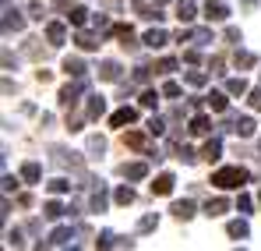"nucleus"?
<instances>
[{
	"mask_svg": "<svg viewBox=\"0 0 261 251\" xmlns=\"http://www.w3.org/2000/svg\"><path fill=\"white\" fill-rule=\"evenodd\" d=\"M251 173H247V167H222L212 173V184H216L219 191H229V188H240L244 180H247Z\"/></svg>",
	"mask_w": 261,
	"mask_h": 251,
	"instance_id": "f257e3e1",
	"label": "nucleus"
},
{
	"mask_svg": "<svg viewBox=\"0 0 261 251\" xmlns=\"http://www.w3.org/2000/svg\"><path fill=\"white\" fill-rule=\"evenodd\" d=\"M85 88H88V78H74L71 85H64V88H60V106H74Z\"/></svg>",
	"mask_w": 261,
	"mask_h": 251,
	"instance_id": "f03ea898",
	"label": "nucleus"
},
{
	"mask_svg": "<svg viewBox=\"0 0 261 251\" xmlns=\"http://www.w3.org/2000/svg\"><path fill=\"white\" fill-rule=\"evenodd\" d=\"M49 156H53V163H57V167H71V170H82V159H78V152H67V149H60V145H53V149H49Z\"/></svg>",
	"mask_w": 261,
	"mask_h": 251,
	"instance_id": "7ed1b4c3",
	"label": "nucleus"
},
{
	"mask_svg": "<svg viewBox=\"0 0 261 251\" xmlns=\"http://www.w3.org/2000/svg\"><path fill=\"white\" fill-rule=\"evenodd\" d=\"M25 29V18H21V11H14L11 4L4 7V32H21Z\"/></svg>",
	"mask_w": 261,
	"mask_h": 251,
	"instance_id": "20e7f679",
	"label": "nucleus"
},
{
	"mask_svg": "<svg viewBox=\"0 0 261 251\" xmlns=\"http://www.w3.org/2000/svg\"><path fill=\"white\" fill-rule=\"evenodd\" d=\"M99 78H102V82H120V78H124V67H120L117 60H102V64H99Z\"/></svg>",
	"mask_w": 261,
	"mask_h": 251,
	"instance_id": "39448f33",
	"label": "nucleus"
},
{
	"mask_svg": "<svg viewBox=\"0 0 261 251\" xmlns=\"http://www.w3.org/2000/svg\"><path fill=\"white\" fill-rule=\"evenodd\" d=\"M113 36L120 39L124 50H138V36H134V29H130V25H113Z\"/></svg>",
	"mask_w": 261,
	"mask_h": 251,
	"instance_id": "423d86ee",
	"label": "nucleus"
},
{
	"mask_svg": "<svg viewBox=\"0 0 261 251\" xmlns=\"http://www.w3.org/2000/svg\"><path fill=\"white\" fill-rule=\"evenodd\" d=\"M46 39H49V46H64V42H67L64 21H49V25H46Z\"/></svg>",
	"mask_w": 261,
	"mask_h": 251,
	"instance_id": "0eeeda50",
	"label": "nucleus"
},
{
	"mask_svg": "<svg viewBox=\"0 0 261 251\" xmlns=\"http://www.w3.org/2000/svg\"><path fill=\"white\" fill-rule=\"evenodd\" d=\"M205 18H208V21H226V18H229V7H226L222 0H208V4H205Z\"/></svg>",
	"mask_w": 261,
	"mask_h": 251,
	"instance_id": "6e6552de",
	"label": "nucleus"
},
{
	"mask_svg": "<svg viewBox=\"0 0 261 251\" xmlns=\"http://www.w3.org/2000/svg\"><path fill=\"white\" fill-rule=\"evenodd\" d=\"M229 131L240 134V138H251L254 134V121L251 117H229Z\"/></svg>",
	"mask_w": 261,
	"mask_h": 251,
	"instance_id": "1a4fd4ad",
	"label": "nucleus"
},
{
	"mask_svg": "<svg viewBox=\"0 0 261 251\" xmlns=\"http://www.w3.org/2000/svg\"><path fill=\"white\" fill-rule=\"evenodd\" d=\"M106 113V99L102 96H88V106H85V121H99Z\"/></svg>",
	"mask_w": 261,
	"mask_h": 251,
	"instance_id": "9d476101",
	"label": "nucleus"
},
{
	"mask_svg": "<svg viewBox=\"0 0 261 251\" xmlns=\"http://www.w3.org/2000/svg\"><path fill=\"white\" fill-rule=\"evenodd\" d=\"M226 234H229L233 241H247V237H251V226H247V219L240 216V219H233V223L226 226Z\"/></svg>",
	"mask_w": 261,
	"mask_h": 251,
	"instance_id": "9b49d317",
	"label": "nucleus"
},
{
	"mask_svg": "<svg viewBox=\"0 0 261 251\" xmlns=\"http://www.w3.org/2000/svg\"><path fill=\"white\" fill-rule=\"evenodd\" d=\"M71 241H74V230H71V226H57V230L49 234V244H53V248H67Z\"/></svg>",
	"mask_w": 261,
	"mask_h": 251,
	"instance_id": "f8f14e48",
	"label": "nucleus"
},
{
	"mask_svg": "<svg viewBox=\"0 0 261 251\" xmlns=\"http://www.w3.org/2000/svg\"><path fill=\"white\" fill-rule=\"evenodd\" d=\"M166 42H170V32L166 29H148L145 32V46H152V50H163Z\"/></svg>",
	"mask_w": 261,
	"mask_h": 251,
	"instance_id": "ddd939ff",
	"label": "nucleus"
},
{
	"mask_svg": "<svg viewBox=\"0 0 261 251\" xmlns=\"http://www.w3.org/2000/svg\"><path fill=\"white\" fill-rule=\"evenodd\" d=\"M64 71H67L71 78H88V67H85L82 57H67V60H64Z\"/></svg>",
	"mask_w": 261,
	"mask_h": 251,
	"instance_id": "4468645a",
	"label": "nucleus"
},
{
	"mask_svg": "<svg viewBox=\"0 0 261 251\" xmlns=\"http://www.w3.org/2000/svg\"><path fill=\"white\" fill-rule=\"evenodd\" d=\"M88 14H92V11H88V7H78V4H74V7H67V21H71L74 29H85V25H88Z\"/></svg>",
	"mask_w": 261,
	"mask_h": 251,
	"instance_id": "2eb2a0df",
	"label": "nucleus"
},
{
	"mask_svg": "<svg viewBox=\"0 0 261 251\" xmlns=\"http://www.w3.org/2000/svg\"><path fill=\"white\" fill-rule=\"evenodd\" d=\"M124 145L127 149H148V127L145 131H127L124 134Z\"/></svg>",
	"mask_w": 261,
	"mask_h": 251,
	"instance_id": "dca6fc26",
	"label": "nucleus"
},
{
	"mask_svg": "<svg viewBox=\"0 0 261 251\" xmlns=\"http://www.w3.org/2000/svg\"><path fill=\"white\" fill-rule=\"evenodd\" d=\"M120 173H124L127 180H145V177H148V163H124Z\"/></svg>",
	"mask_w": 261,
	"mask_h": 251,
	"instance_id": "f3484780",
	"label": "nucleus"
},
{
	"mask_svg": "<svg viewBox=\"0 0 261 251\" xmlns=\"http://www.w3.org/2000/svg\"><path fill=\"white\" fill-rule=\"evenodd\" d=\"M134 121H138V110H134V106H124V110H117V113H113V117H110V124H113V127L134 124Z\"/></svg>",
	"mask_w": 261,
	"mask_h": 251,
	"instance_id": "a211bd4d",
	"label": "nucleus"
},
{
	"mask_svg": "<svg viewBox=\"0 0 261 251\" xmlns=\"http://www.w3.org/2000/svg\"><path fill=\"white\" fill-rule=\"evenodd\" d=\"M194 14H198L194 0H180V4H176V18H180L184 25H191V21H194Z\"/></svg>",
	"mask_w": 261,
	"mask_h": 251,
	"instance_id": "6ab92c4d",
	"label": "nucleus"
},
{
	"mask_svg": "<svg viewBox=\"0 0 261 251\" xmlns=\"http://www.w3.org/2000/svg\"><path fill=\"white\" fill-rule=\"evenodd\" d=\"M173 173H159V177H155V184H152V195H170V191H173Z\"/></svg>",
	"mask_w": 261,
	"mask_h": 251,
	"instance_id": "aec40b11",
	"label": "nucleus"
},
{
	"mask_svg": "<svg viewBox=\"0 0 261 251\" xmlns=\"http://www.w3.org/2000/svg\"><path fill=\"white\" fill-rule=\"evenodd\" d=\"M106 206H110V195H106V184H99V191H95L92 202H88V209L92 212H106Z\"/></svg>",
	"mask_w": 261,
	"mask_h": 251,
	"instance_id": "412c9836",
	"label": "nucleus"
},
{
	"mask_svg": "<svg viewBox=\"0 0 261 251\" xmlns=\"http://www.w3.org/2000/svg\"><path fill=\"white\" fill-rule=\"evenodd\" d=\"M205 103H208L216 113H226V110H229V99H226V92H208V96H205Z\"/></svg>",
	"mask_w": 261,
	"mask_h": 251,
	"instance_id": "4be33fe9",
	"label": "nucleus"
},
{
	"mask_svg": "<svg viewBox=\"0 0 261 251\" xmlns=\"http://www.w3.org/2000/svg\"><path fill=\"white\" fill-rule=\"evenodd\" d=\"M219 156H222V142H219V138H208V142H205V149H201V159L216 163Z\"/></svg>",
	"mask_w": 261,
	"mask_h": 251,
	"instance_id": "5701e85b",
	"label": "nucleus"
},
{
	"mask_svg": "<svg viewBox=\"0 0 261 251\" xmlns=\"http://www.w3.org/2000/svg\"><path fill=\"white\" fill-rule=\"evenodd\" d=\"M226 209H229V202H226V198H208V202H205V216H208V219L222 216Z\"/></svg>",
	"mask_w": 261,
	"mask_h": 251,
	"instance_id": "b1692460",
	"label": "nucleus"
},
{
	"mask_svg": "<svg viewBox=\"0 0 261 251\" xmlns=\"http://www.w3.org/2000/svg\"><path fill=\"white\" fill-rule=\"evenodd\" d=\"M176 216V219H184V223H187V219H191V216H194V202H191V198H184V202H173V209H170Z\"/></svg>",
	"mask_w": 261,
	"mask_h": 251,
	"instance_id": "393cba45",
	"label": "nucleus"
},
{
	"mask_svg": "<svg viewBox=\"0 0 261 251\" xmlns=\"http://www.w3.org/2000/svg\"><path fill=\"white\" fill-rule=\"evenodd\" d=\"M74 42H78L82 50H99V36H92V32H85V29L74 32Z\"/></svg>",
	"mask_w": 261,
	"mask_h": 251,
	"instance_id": "a878e982",
	"label": "nucleus"
},
{
	"mask_svg": "<svg viewBox=\"0 0 261 251\" xmlns=\"http://www.w3.org/2000/svg\"><path fill=\"white\" fill-rule=\"evenodd\" d=\"M208 131H212V121H208L205 113L191 117V134H208Z\"/></svg>",
	"mask_w": 261,
	"mask_h": 251,
	"instance_id": "bb28decb",
	"label": "nucleus"
},
{
	"mask_svg": "<svg viewBox=\"0 0 261 251\" xmlns=\"http://www.w3.org/2000/svg\"><path fill=\"white\" fill-rule=\"evenodd\" d=\"M39 177H43V167H39V163H25V167H21V180L39 184Z\"/></svg>",
	"mask_w": 261,
	"mask_h": 251,
	"instance_id": "cd10ccee",
	"label": "nucleus"
},
{
	"mask_svg": "<svg viewBox=\"0 0 261 251\" xmlns=\"http://www.w3.org/2000/svg\"><path fill=\"white\" fill-rule=\"evenodd\" d=\"M226 92H229V96H247L251 85L244 82V78H229V82H226Z\"/></svg>",
	"mask_w": 261,
	"mask_h": 251,
	"instance_id": "c85d7f7f",
	"label": "nucleus"
},
{
	"mask_svg": "<svg viewBox=\"0 0 261 251\" xmlns=\"http://www.w3.org/2000/svg\"><path fill=\"white\" fill-rule=\"evenodd\" d=\"M233 64H237L240 71H247V67H254V53H247V50H237V53H233Z\"/></svg>",
	"mask_w": 261,
	"mask_h": 251,
	"instance_id": "c756f323",
	"label": "nucleus"
},
{
	"mask_svg": "<svg viewBox=\"0 0 261 251\" xmlns=\"http://www.w3.org/2000/svg\"><path fill=\"white\" fill-rule=\"evenodd\" d=\"M159 96H163V88H159V92H155V88H145V92H141V106H145V110H155V106H159Z\"/></svg>",
	"mask_w": 261,
	"mask_h": 251,
	"instance_id": "7c9ffc66",
	"label": "nucleus"
},
{
	"mask_svg": "<svg viewBox=\"0 0 261 251\" xmlns=\"http://www.w3.org/2000/svg\"><path fill=\"white\" fill-rule=\"evenodd\" d=\"M113 198H117V206H130V202H134V188H130V184L117 188V191H113Z\"/></svg>",
	"mask_w": 261,
	"mask_h": 251,
	"instance_id": "2f4dec72",
	"label": "nucleus"
},
{
	"mask_svg": "<svg viewBox=\"0 0 261 251\" xmlns=\"http://www.w3.org/2000/svg\"><path fill=\"white\" fill-rule=\"evenodd\" d=\"M88 152H92V156H102V152H106V138H102V134H88Z\"/></svg>",
	"mask_w": 261,
	"mask_h": 251,
	"instance_id": "473e14b6",
	"label": "nucleus"
},
{
	"mask_svg": "<svg viewBox=\"0 0 261 251\" xmlns=\"http://www.w3.org/2000/svg\"><path fill=\"white\" fill-rule=\"evenodd\" d=\"M155 226H159V216H155V212H148V216L138 219V234H148V230H155Z\"/></svg>",
	"mask_w": 261,
	"mask_h": 251,
	"instance_id": "72a5a7b5",
	"label": "nucleus"
},
{
	"mask_svg": "<svg viewBox=\"0 0 261 251\" xmlns=\"http://www.w3.org/2000/svg\"><path fill=\"white\" fill-rule=\"evenodd\" d=\"M64 212H67V209H64L57 198H49V202H46V209H43V216H46V219H60Z\"/></svg>",
	"mask_w": 261,
	"mask_h": 251,
	"instance_id": "f704fd0d",
	"label": "nucleus"
},
{
	"mask_svg": "<svg viewBox=\"0 0 261 251\" xmlns=\"http://www.w3.org/2000/svg\"><path fill=\"white\" fill-rule=\"evenodd\" d=\"M117 241H120V237H117L113 230H102L99 241H95V248H117Z\"/></svg>",
	"mask_w": 261,
	"mask_h": 251,
	"instance_id": "c9c22d12",
	"label": "nucleus"
},
{
	"mask_svg": "<svg viewBox=\"0 0 261 251\" xmlns=\"http://www.w3.org/2000/svg\"><path fill=\"white\" fill-rule=\"evenodd\" d=\"M184 78H187V85H194V88H201V85L208 82V75H205V71H187Z\"/></svg>",
	"mask_w": 261,
	"mask_h": 251,
	"instance_id": "e433bc0d",
	"label": "nucleus"
},
{
	"mask_svg": "<svg viewBox=\"0 0 261 251\" xmlns=\"http://www.w3.org/2000/svg\"><path fill=\"white\" fill-rule=\"evenodd\" d=\"M46 188H49V195H64V191H71V184H67L64 177H57V180H49Z\"/></svg>",
	"mask_w": 261,
	"mask_h": 251,
	"instance_id": "4c0bfd02",
	"label": "nucleus"
},
{
	"mask_svg": "<svg viewBox=\"0 0 261 251\" xmlns=\"http://www.w3.org/2000/svg\"><path fill=\"white\" fill-rule=\"evenodd\" d=\"M25 11H29V18L43 21V4H39V0H25Z\"/></svg>",
	"mask_w": 261,
	"mask_h": 251,
	"instance_id": "58836bf2",
	"label": "nucleus"
},
{
	"mask_svg": "<svg viewBox=\"0 0 261 251\" xmlns=\"http://www.w3.org/2000/svg\"><path fill=\"white\" fill-rule=\"evenodd\" d=\"M148 134H163V131H166V121H163V117H148Z\"/></svg>",
	"mask_w": 261,
	"mask_h": 251,
	"instance_id": "ea45409f",
	"label": "nucleus"
},
{
	"mask_svg": "<svg viewBox=\"0 0 261 251\" xmlns=\"http://www.w3.org/2000/svg\"><path fill=\"white\" fill-rule=\"evenodd\" d=\"M92 25H95L99 32H113V25H110V18H106V14H92Z\"/></svg>",
	"mask_w": 261,
	"mask_h": 251,
	"instance_id": "a19ab883",
	"label": "nucleus"
},
{
	"mask_svg": "<svg viewBox=\"0 0 261 251\" xmlns=\"http://www.w3.org/2000/svg\"><path fill=\"white\" fill-rule=\"evenodd\" d=\"M155 71H159V75H173V71H176V60H173V57H163Z\"/></svg>",
	"mask_w": 261,
	"mask_h": 251,
	"instance_id": "79ce46f5",
	"label": "nucleus"
},
{
	"mask_svg": "<svg viewBox=\"0 0 261 251\" xmlns=\"http://www.w3.org/2000/svg\"><path fill=\"white\" fill-rule=\"evenodd\" d=\"M251 209H254V202H251V195H240V198H237V212H240V216H247Z\"/></svg>",
	"mask_w": 261,
	"mask_h": 251,
	"instance_id": "37998d69",
	"label": "nucleus"
},
{
	"mask_svg": "<svg viewBox=\"0 0 261 251\" xmlns=\"http://www.w3.org/2000/svg\"><path fill=\"white\" fill-rule=\"evenodd\" d=\"M194 42H198V46L212 42V29H194Z\"/></svg>",
	"mask_w": 261,
	"mask_h": 251,
	"instance_id": "c03bdc74",
	"label": "nucleus"
},
{
	"mask_svg": "<svg viewBox=\"0 0 261 251\" xmlns=\"http://www.w3.org/2000/svg\"><path fill=\"white\" fill-rule=\"evenodd\" d=\"M163 96H170V99L180 96V82H173V78H170V82H163Z\"/></svg>",
	"mask_w": 261,
	"mask_h": 251,
	"instance_id": "a18cd8bd",
	"label": "nucleus"
},
{
	"mask_svg": "<svg viewBox=\"0 0 261 251\" xmlns=\"http://www.w3.org/2000/svg\"><path fill=\"white\" fill-rule=\"evenodd\" d=\"M198 156H201V152H194V149H187V145H180V159H184V163H194Z\"/></svg>",
	"mask_w": 261,
	"mask_h": 251,
	"instance_id": "49530a36",
	"label": "nucleus"
},
{
	"mask_svg": "<svg viewBox=\"0 0 261 251\" xmlns=\"http://www.w3.org/2000/svg\"><path fill=\"white\" fill-rule=\"evenodd\" d=\"M7 244H11V248H21V244H25V241H21V230H7Z\"/></svg>",
	"mask_w": 261,
	"mask_h": 251,
	"instance_id": "de8ad7c7",
	"label": "nucleus"
},
{
	"mask_svg": "<svg viewBox=\"0 0 261 251\" xmlns=\"http://www.w3.org/2000/svg\"><path fill=\"white\" fill-rule=\"evenodd\" d=\"M247 99H251V110H261V85L247 92Z\"/></svg>",
	"mask_w": 261,
	"mask_h": 251,
	"instance_id": "09e8293b",
	"label": "nucleus"
},
{
	"mask_svg": "<svg viewBox=\"0 0 261 251\" xmlns=\"http://www.w3.org/2000/svg\"><path fill=\"white\" fill-rule=\"evenodd\" d=\"M148 75H152V67H134V82H138V85L148 82Z\"/></svg>",
	"mask_w": 261,
	"mask_h": 251,
	"instance_id": "8fccbe9b",
	"label": "nucleus"
},
{
	"mask_svg": "<svg viewBox=\"0 0 261 251\" xmlns=\"http://www.w3.org/2000/svg\"><path fill=\"white\" fill-rule=\"evenodd\" d=\"M14 188H18V180H14V177H11V173H4V195H11V191H14Z\"/></svg>",
	"mask_w": 261,
	"mask_h": 251,
	"instance_id": "3c124183",
	"label": "nucleus"
},
{
	"mask_svg": "<svg viewBox=\"0 0 261 251\" xmlns=\"http://www.w3.org/2000/svg\"><path fill=\"white\" fill-rule=\"evenodd\" d=\"M226 39H229V42H240L244 36H240V29H237V25H229V29H226Z\"/></svg>",
	"mask_w": 261,
	"mask_h": 251,
	"instance_id": "603ef678",
	"label": "nucleus"
},
{
	"mask_svg": "<svg viewBox=\"0 0 261 251\" xmlns=\"http://www.w3.org/2000/svg\"><path fill=\"white\" fill-rule=\"evenodd\" d=\"M184 60H187V64H198V60H201V53H198V50H187V53H184Z\"/></svg>",
	"mask_w": 261,
	"mask_h": 251,
	"instance_id": "864d4df0",
	"label": "nucleus"
},
{
	"mask_svg": "<svg viewBox=\"0 0 261 251\" xmlns=\"http://www.w3.org/2000/svg\"><path fill=\"white\" fill-rule=\"evenodd\" d=\"M212 75H222V57H212Z\"/></svg>",
	"mask_w": 261,
	"mask_h": 251,
	"instance_id": "5fc2aeb1",
	"label": "nucleus"
},
{
	"mask_svg": "<svg viewBox=\"0 0 261 251\" xmlns=\"http://www.w3.org/2000/svg\"><path fill=\"white\" fill-rule=\"evenodd\" d=\"M57 7H74V0H53Z\"/></svg>",
	"mask_w": 261,
	"mask_h": 251,
	"instance_id": "6e6d98bb",
	"label": "nucleus"
},
{
	"mask_svg": "<svg viewBox=\"0 0 261 251\" xmlns=\"http://www.w3.org/2000/svg\"><path fill=\"white\" fill-rule=\"evenodd\" d=\"M244 7H258V0H244Z\"/></svg>",
	"mask_w": 261,
	"mask_h": 251,
	"instance_id": "4d7b16f0",
	"label": "nucleus"
},
{
	"mask_svg": "<svg viewBox=\"0 0 261 251\" xmlns=\"http://www.w3.org/2000/svg\"><path fill=\"white\" fill-rule=\"evenodd\" d=\"M155 4H170V0H155Z\"/></svg>",
	"mask_w": 261,
	"mask_h": 251,
	"instance_id": "13d9d810",
	"label": "nucleus"
},
{
	"mask_svg": "<svg viewBox=\"0 0 261 251\" xmlns=\"http://www.w3.org/2000/svg\"><path fill=\"white\" fill-rule=\"evenodd\" d=\"M258 202H261V195H258Z\"/></svg>",
	"mask_w": 261,
	"mask_h": 251,
	"instance_id": "bf43d9fd",
	"label": "nucleus"
},
{
	"mask_svg": "<svg viewBox=\"0 0 261 251\" xmlns=\"http://www.w3.org/2000/svg\"><path fill=\"white\" fill-rule=\"evenodd\" d=\"M258 142H261V138H258Z\"/></svg>",
	"mask_w": 261,
	"mask_h": 251,
	"instance_id": "052dcab7",
	"label": "nucleus"
}]
</instances>
